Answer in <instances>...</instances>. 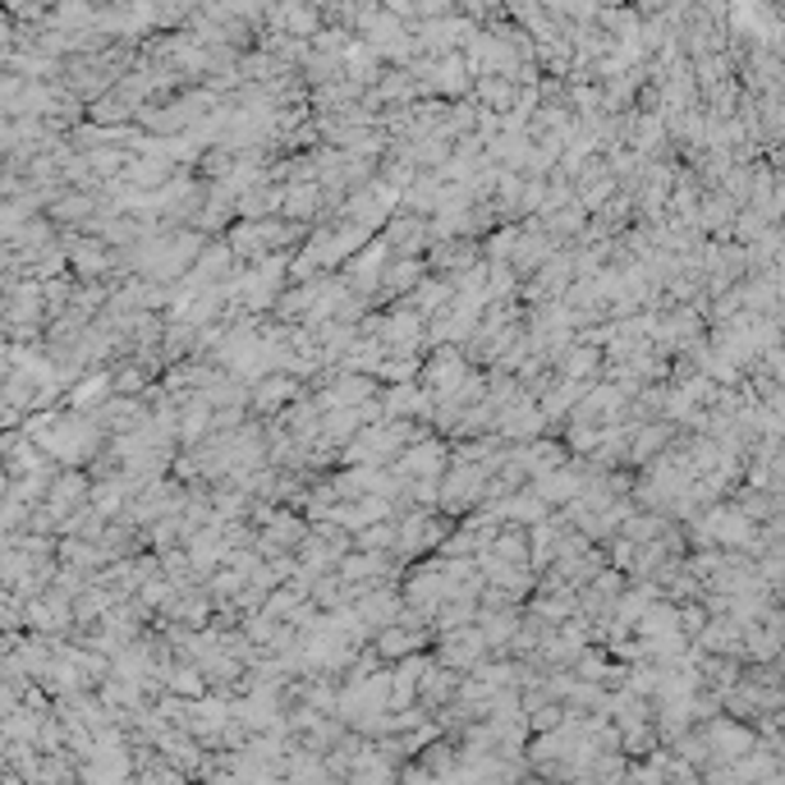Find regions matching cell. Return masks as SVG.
Masks as SVG:
<instances>
[{
    "label": "cell",
    "mask_w": 785,
    "mask_h": 785,
    "mask_svg": "<svg viewBox=\"0 0 785 785\" xmlns=\"http://www.w3.org/2000/svg\"><path fill=\"white\" fill-rule=\"evenodd\" d=\"M432 657L441 666H451V671H474L487 657V639H483V630L474 620L455 624V630H436L432 634Z\"/></svg>",
    "instance_id": "1"
},
{
    "label": "cell",
    "mask_w": 785,
    "mask_h": 785,
    "mask_svg": "<svg viewBox=\"0 0 785 785\" xmlns=\"http://www.w3.org/2000/svg\"><path fill=\"white\" fill-rule=\"evenodd\" d=\"M303 390H308V386H303V377H295V373H262V377L248 382V413H253V418H272L280 405L299 400Z\"/></svg>",
    "instance_id": "2"
},
{
    "label": "cell",
    "mask_w": 785,
    "mask_h": 785,
    "mask_svg": "<svg viewBox=\"0 0 785 785\" xmlns=\"http://www.w3.org/2000/svg\"><path fill=\"white\" fill-rule=\"evenodd\" d=\"M382 240L390 253H400V257H423V248L432 244V230H428V217H418V212H405V207H396L386 221H382Z\"/></svg>",
    "instance_id": "3"
},
{
    "label": "cell",
    "mask_w": 785,
    "mask_h": 785,
    "mask_svg": "<svg viewBox=\"0 0 785 785\" xmlns=\"http://www.w3.org/2000/svg\"><path fill=\"white\" fill-rule=\"evenodd\" d=\"M368 643L377 648V657L390 666V662L409 657V652L432 648V624H400V620H390V624H382V630H373Z\"/></svg>",
    "instance_id": "4"
},
{
    "label": "cell",
    "mask_w": 785,
    "mask_h": 785,
    "mask_svg": "<svg viewBox=\"0 0 785 785\" xmlns=\"http://www.w3.org/2000/svg\"><path fill=\"white\" fill-rule=\"evenodd\" d=\"M377 400H382V413H386V418H428V413H432V390L418 382V377L382 386ZM428 423H432V418H428Z\"/></svg>",
    "instance_id": "5"
},
{
    "label": "cell",
    "mask_w": 785,
    "mask_h": 785,
    "mask_svg": "<svg viewBox=\"0 0 785 785\" xmlns=\"http://www.w3.org/2000/svg\"><path fill=\"white\" fill-rule=\"evenodd\" d=\"M428 272V262L423 257H400V253H390L386 257V267H382V280H377V290H373V303H396L400 295H409L418 280H423Z\"/></svg>",
    "instance_id": "6"
},
{
    "label": "cell",
    "mask_w": 785,
    "mask_h": 785,
    "mask_svg": "<svg viewBox=\"0 0 785 785\" xmlns=\"http://www.w3.org/2000/svg\"><path fill=\"white\" fill-rule=\"evenodd\" d=\"M280 198H285V185H272V179L262 175V179H253L240 198H234V217H244V221L280 217Z\"/></svg>",
    "instance_id": "7"
},
{
    "label": "cell",
    "mask_w": 785,
    "mask_h": 785,
    "mask_svg": "<svg viewBox=\"0 0 785 785\" xmlns=\"http://www.w3.org/2000/svg\"><path fill=\"white\" fill-rule=\"evenodd\" d=\"M318 207H322V185L318 179H295V185H285V198H280V217L285 221L312 225L318 221Z\"/></svg>",
    "instance_id": "8"
},
{
    "label": "cell",
    "mask_w": 785,
    "mask_h": 785,
    "mask_svg": "<svg viewBox=\"0 0 785 785\" xmlns=\"http://www.w3.org/2000/svg\"><path fill=\"white\" fill-rule=\"evenodd\" d=\"M487 552L496 556V561H510V565H529V529H523V523H501V529H496V538L487 542ZM533 570V565H529Z\"/></svg>",
    "instance_id": "9"
},
{
    "label": "cell",
    "mask_w": 785,
    "mask_h": 785,
    "mask_svg": "<svg viewBox=\"0 0 785 785\" xmlns=\"http://www.w3.org/2000/svg\"><path fill=\"white\" fill-rule=\"evenodd\" d=\"M556 373H561V377H597V373H601V350L588 345V340H574V345L565 350V358H561Z\"/></svg>",
    "instance_id": "10"
},
{
    "label": "cell",
    "mask_w": 785,
    "mask_h": 785,
    "mask_svg": "<svg viewBox=\"0 0 785 785\" xmlns=\"http://www.w3.org/2000/svg\"><path fill=\"white\" fill-rule=\"evenodd\" d=\"M396 542H400L396 519H373L354 529V546H363V552H396Z\"/></svg>",
    "instance_id": "11"
},
{
    "label": "cell",
    "mask_w": 785,
    "mask_h": 785,
    "mask_svg": "<svg viewBox=\"0 0 785 785\" xmlns=\"http://www.w3.org/2000/svg\"><path fill=\"white\" fill-rule=\"evenodd\" d=\"M166 694H179V698H202V694H207L202 666L179 657V666H170V671H166Z\"/></svg>",
    "instance_id": "12"
},
{
    "label": "cell",
    "mask_w": 785,
    "mask_h": 785,
    "mask_svg": "<svg viewBox=\"0 0 785 785\" xmlns=\"http://www.w3.org/2000/svg\"><path fill=\"white\" fill-rule=\"evenodd\" d=\"M703 624H708V611H703V601L698 597H689V601H675V630L685 634V639H694Z\"/></svg>",
    "instance_id": "13"
},
{
    "label": "cell",
    "mask_w": 785,
    "mask_h": 785,
    "mask_svg": "<svg viewBox=\"0 0 785 785\" xmlns=\"http://www.w3.org/2000/svg\"><path fill=\"white\" fill-rule=\"evenodd\" d=\"M139 386H143V373H139V368L120 373V390H139Z\"/></svg>",
    "instance_id": "14"
},
{
    "label": "cell",
    "mask_w": 785,
    "mask_h": 785,
    "mask_svg": "<svg viewBox=\"0 0 785 785\" xmlns=\"http://www.w3.org/2000/svg\"><path fill=\"white\" fill-rule=\"evenodd\" d=\"M487 88H491L487 97L496 101V107H506V101H510V92H506V84H487Z\"/></svg>",
    "instance_id": "15"
}]
</instances>
